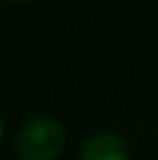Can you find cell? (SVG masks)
<instances>
[{
    "label": "cell",
    "instance_id": "2",
    "mask_svg": "<svg viewBox=\"0 0 158 160\" xmlns=\"http://www.w3.org/2000/svg\"><path fill=\"white\" fill-rule=\"evenodd\" d=\"M79 160H130V144L119 132L100 130L81 144Z\"/></svg>",
    "mask_w": 158,
    "mask_h": 160
},
{
    "label": "cell",
    "instance_id": "4",
    "mask_svg": "<svg viewBox=\"0 0 158 160\" xmlns=\"http://www.w3.org/2000/svg\"><path fill=\"white\" fill-rule=\"evenodd\" d=\"M9 2H28V0H9Z\"/></svg>",
    "mask_w": 158,
    "mask_h": 160
},
{
    "label": "cell",
    "instance_id": "3",
    "mask_svg": "<svg viewBox=\"0 0 158 160\" xmlns=\"http://www.w3.org/2000/svg\"><path fill=\"white\" fill-rule=\"evenodd\" d=\"M3 132H5V121H3V116H0V139H3Z\"/></svg>",
    "mask_w": 158,
    "mask_h": 160
},
{
    "label": "cell",
    "instance_id": "1",
    "mask_svg": "<svg viewBox=\"0 0 158 160\" xmlns=\"http://www.w3.org/2000/svg\"><path fill=\"white\" fill-rule=\"evenodd\" d=\"M65 146V130L54 116L35 114L16 128L14 151L21 160H56Z\"/></svg>",
    "mask_w": 158,
    "mask_h": 160
}]
</instances>
